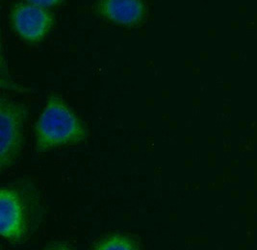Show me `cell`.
<instances>
[{"label":"cell","mask_w":257,"mask_h":250,"mask_svg":"<svg viewBox=\"0 0 257 250\" xmlns=\"http://www.w3.org/2000/svg\"><path fill=\"white\" fill-rule=\"evenodd\" d=\"M45 209L39 189L31 181H17L1 187L0 234L6 241L20 244L40 228Z\"/></svg>","instance_id":"cell-1"},{"label":"cell","mask_w":257,"mask_h":250,"mask_svg":"<svg viewBox=\"0 0 257 250\" xmlns=\"http://www.w3.org/2000/svg\"><path fill=\"white\" fill-rule=\"evenodd\" d=\"M36 153L76 145L88 139V129L77 114L59 95H50L35 123Z\"/></svg>","instance_id":"cell-2"},{"label":"cell","mask_w":257,"mask_h":250,"mask_svg":"<svg viewBox=\"0 0 257 250\" xmlns=\"http://www.w3.org/2000/svg\"><path fill=\"white\" fill-rule=\"evenodd\" d=\"M28 108L23 103L2 97L0 102V167H12L23 154Z\"/></svg>","instance_id":"cell-3"},{"label":"cell","mask_w":257,"mask_h":250,"mask_svg":"<svg viewBox=\"0 0 257 250\" xmlns=\"http://www.w3.org/2000/svg\"><path fill=\"white\" fill-rule=\"evenodd\" d=\"M10 22L14 32L28 44L43 42L54 24V17L46 8L19 3L12 8Z\"/></svg>","instance_id":"cell-4"},{"label":"cell","mask_w":257,"mask_h":250,"mask_svg":"<svg viewBox=\"0 0 257 250\" xmlns=\"http://www.w3.org/2000/svg\"><path fill=\"white\" fill-rule=\"evenodd\" d=\"M95 12L112 24L136 26L147 16V6L143 0H97Z\"/></svg>","instance_id":"cell-5"},{"label":"cell","mask_w":257,"mask_h":250,"mask_svg":"<svg viewBox=\"0 0 257 250\" xmlns=\"http://www.w3.org/2000/svg\"><path fill=\"white\" fill-rule=\"evenodd\" d=\"M92 248L95 250H138L142 248L140 239L127 233H110L97 238Z\"/></svg>","instance_id":"cell-6"},{"label":"cell","mask_w":257,"mask_h":250,"mask_svg":"<svg viewBox=\"0 0 257 250\" xmlns=\"http://www.w3.org/2000/svg\"><path fill=\"white\" fill-rule=\"evenodd\" d=\"M28 3L43 8H51L60 5L64 0H26Z\"/></svg>","instance_id":"cell-7"}]
</instances>
